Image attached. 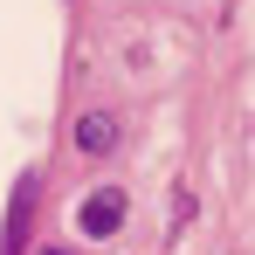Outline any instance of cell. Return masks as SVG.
Returning a JSON list of instances; mask_svg holds the SVG:
<instances>
[{
    "label": "cell",
    "instance_id": "obj_1",
    "mask_svg": "<svg viewBox=\"0 0 255 255\" xmlns=\"http://www.w3.org/2000/svg\"><path fill=\"white\" fill-rule=\"evenodd\" d=\"M35 172H21L14 186V207H7V235H0V255H28V221H35Z\"/></svg>",
    "mask_w": 255,
    "mask_h": 255
},
{
    "label": "cell",
    "instance_id": "obj_2",
    "mask_svg": "<svg viewBox=\"0 0 255 255\" xmlns=\"http://www.w3.org/2000/svg\"><path fill=\"white\" fill-rule=\"evenodd\" d=\"M118 221H125V193H118V186H97L83 200V235L104 242V235H118Z\"/></svg>",
    "mask_w": 255,
    "mask_h": 255
},
{
    "label": "cell",
    "instance_id": "obj_3",
    "mask_svg": "<svg viewBox=\"0 0 255 255\" xmlns=\"http://www.w3.org/2000/svg\"><path fill=\"white\" fill-rule=\"evenodd\" d=\"M76 145H83L90 159H104V152L118 145V118H111V111H90L83 125H76Z\"/></svg>",
    "mask_w": 255,
    "mask_h": 255
},
{
    "label": "cell",
    "instance_id": "obj_4",
    "mask_svg": "<svg viewBox=\"0 0 255 255\" xmlns=\"http://www.w3.org/2000/svg\"><path fill=\"white\" fill-rule=\"evenodd\" d=\"M42 255H62V249H42Z\"/></svg>",
    "mask_w": 255,
    "mask_h": 255
}]
</instances>
